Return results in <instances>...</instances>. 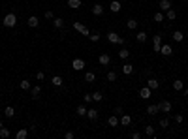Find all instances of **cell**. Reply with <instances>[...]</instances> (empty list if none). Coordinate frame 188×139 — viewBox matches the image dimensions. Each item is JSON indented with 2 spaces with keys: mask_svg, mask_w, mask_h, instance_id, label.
I'll list each match as a JSON object with an SVG mask.
<instances>
[{
  "mask_svg": "<svg viewBox=\"0 0 188 139\" xmlns=\"http://www.w3.org/2000/svg\"><path fill=\"white\" fill-rule=\"evenodd\" d=\"M119 120H121L122 126H130V124H132V117H130V115H126V113H122Z\"/></svg>",
  "mask_w": 188,
  "mask_h": 139,
  "instance_id": "obj_15",
  "label": "cell"
},
{
  "mask_svg": "<svg viewBox=\"0 0 188 139\" xmlns=\"http://www.w3.org/2000/svg\"><path fill=\"white\" fill-rule=\"evenodd\" d=\"M85 81H87V83H94V81H96V73H94V72H87V73H85Z\"/></svg>",
  "mask_w": 188,
  "mask_h": 139,
  "instance_id": "obj_31",
  "label": "cell"
},
{
  "mask_svg": "<svg viewBox=\"0 0 188 139\" xmlns=\"http://www.w3.org/2000/svg\"><path fill=\"white\" fill-rule=\"evenodd\" d=\"M30 94H32V98H34V100H38V98H40V94H41V87H40V85L32 87V88H30Z\"/></svg>",
  "mask_w": 188,
  "mask_h": 139,
  "instance_id": "obj_22",
  "label": "cell"
},
{
  "mask_svg": "<svg viewBox=\"0 0 188 139\" xmlns=\"http://www.w3.org/2000/svg\"><path fill=\"white\" fill-rule=\"evenodd\" d=\"M171 38L175 40L177 43H181V41H184V34L181 32V30H175V32H173V36H171Z\"/></svg>",
  "mask_w": 188,
  "mask_h": 139,
  "instance_id": "obj_27",
  "label": "cell"
},
{
  "mask_svg": "<svg viewBox=\"0 0 188 139\" xmlns=\"http://www.w3.org/2000/svg\"><path fill=\"white\" fill-rule=\"evenodd\" d=\"M156 113H160V105L158 103H152V105L147 107V115H156Z\"/></svg>",
  "mask_w": 188,
  "mask_h": 139,
  "instance_id": "obj_24",
  "label": "cell"
},
{
  "mask_svg": "<svg viewBox=\"0 0 188 139\" xmlns=\"http://www.w3.org/2000/svg\"><path fill=\"white\" fill-rule=\"evenodd\" d=\"M26 25H28L30 28H38V25H40V19H38L36 15H32V17H28V21H26Z\"/></svg>",
  "mask_w": 188,
  "mask_h": 139,
  "instance_id": "obj_12",
  "label": "cell"
},
{
  "mask_svg": "<svg viewBox=\"0 0 188 139\" xmlns=\"http://www.w3.org/2000/svg\"><path fill=\"white\" fill-rule=\"evenodd\" d=\"M64 137H66V139H73L75 135H73V132H66V134H64Z\"/></svg>",
  "mask_w": 188,
  "mask_h": 139,
  "instance_id": "obj_47",
  "label": "cell"
},
{
  "mask_svg": "<svg viewBox=\"0 0 188 139\" xmlns=\"http://www.w3.org/2000/svg\"><path fill=\"white\" fill-rule=\"evenodd\" d=\"M160 47H162V36H154V41H152V51L154 53H160Z\"/></svg>",
  "mask_w": 188,
  "mask_h": 139,
  "instance_id": "obj_6",
  "label": "cell"
},
{
  "mask_svg": "<svg viewBox=\"0 0 188 139\" xmlns=\"http://www.w3.org/2000/svg\"><path fill=\"white\" fill-rule=\"evenodd\" d=\"M2 23H4V26H6V28H13V26L17 25V15H15V13H8V15L4 17V21H2Z\"/></svg>",
  "mask_w": 188,
  "mask_h": 139,
  "instance_id": "obj_1",
  "label": "cell"
},
{
  "mask_svg": "<svg viewBox=\"0 0 188 139\" xmlns=\"http://www.w3.org/2000/svg\"><path fill=\"white\" fill-rule=\"evenodd\" d=\"M121 8H122V6H121L119 0H113V2H109V10L113 11V13H119V11H121Z\"/></svg>",
  "mask_w": 188,
  "mask_h": 139,
  "instance_id": "obj_11",
  "label": "cell"
},
{
  "mask_svg": "<svg viewBox=\"0 0 188 139\" xmlns=\"http://www.w3.org/2000/svg\"><path fill=\"white\" fill-rule=\"evenodd\" d=\"M119 38H121V36H119L117 32H109V34H107V40H109V43H115V45H117V43H119Z\"/></svg>",
  "mask_w": 188,
  "mask_h": 139,
  "instance_id": "obj_23",
  "label": "cell"
},
{
  "mask_svg": "<svg viewBox=\"0 0 188 139\" xmlns=\"http://www.w3.org/2000/svg\"><path fill=\"white\" fill-rule=\"evenodd\" d=\"M184 96H186V98H188V88H186V90H184Z\"/></svg>",
  "mask_w": 188,
  "mask_h": 139,
  "instance_id": "obj_49",
  "label": "cell"
},
{
  "mask_svg": "<svg viewBox=\"0 0 188 139\" xmlns=\"http://www.w3.org/2000/svg\"><path fill=\"white\" fill-rule=\"evenodd\" d=\"M73 28H75V30H77L79 34H83V36H87V38H88V34H90V30L87 28V26H85V25H81V23H79V21H73Z\"/></svg>",
  "mask_w": 188,
  "mask_h": 139,
  "instance_id": "obj_2",
  "label": "cell"
},
{
  "mask_svg": "<svg viewBox=\"0 0 188 139\" xmlns=\"http://www.w3.org/2000/svg\"><path fill=\"white\" fill-rule=\"evenodd\" d=\"M77 115H79V117H87V107H85V105H79V107H77Z\"/></svg>",
  "mask_w": 188,
  "mask_h": 139,
  "instance_id": "obj_39",
  "label": "cell"
},
{
  "mask_svg": "<svg viewBox=\"0 0 188 139\" xmlns=\"http://www.w3.org/2000/svg\"><path fill=\"white\" fill-rule=\"evenodd\" d=\"M28 132H30V130H26V128H19L17 134H15V137H17V139H26V137H28Z\"/></svg>",
  "mask_w": 188,
  "mask_h": 139,
  "instance_id": "obj_16",
  "label": "cell"
},
{
  "mask_svg": "<svg viewBox=\"0 0 188 139\" xmlns=\"http://www.w3.org/2000/svg\"><path fill=\"white\" fill-rule=\"evenodd\" d=\"M45 19H51V21H53V19H55V13H53L51 10H47V11H45Z\"/></svg>",
  "mask_w": 188,
  "mask_h": 139,
  "instance_id": "obj_43",
  "label": "cell"
},
{
  "mask_svg": "<svg viewBox=\"0 0 188 139\" xmlns=\"http://www.w3.org/2000/svg\"><path fill=\"white\" fill-rule=\"evenodd\" d=\"M122 113H124V109H122L121 105H119V107H115V115H122Z\"/></svg>",
  "mask_w": 188,
  "mask_h": 139,
  "instance_id": "obj_46",
  "label": "cell"
},
{
  "mask_svg": "<svg viewBox=\"0 0 188 139\" xmlns=\"http://www.w3.org/2000/svg\"><path fill=\"white\" fill-rule=\"evenodd\" d=\"M36 79H38V81H43V79H45V73H43V72H38V73H36Z\"/></svg>",
  "mask_w": 188,
  "mask_h": 139,
  "instance_id": "obj_44",
  "label": "cell"
},
{
  "mask_svg": "<svg viewBox=\"0 0 188 139\" xmlns=\"http://www.w3.org/2000/svg\"><path fill=\"white\" fill-rule=\"evenodd\" d=\"M4 115L8 117V119H13V117H15V109H13L11 105H6L4 107Z\"/></svg>",
  "mask_w": 188,
  "mask_h": 139,
  "instance_id": "obj_26",
  "label": "cell"
},
{
  "mask_svg": "<svg viewBox=\"0 0 188 139\" xmlns=\"http://www.w3.org/2000/svg\"><path fill=\"white\" fill-rule=\"evenodd\" d=\"M83 102H85V103H90V102H92V94H85V96H83Z\"/></svg>",
  "mask_w": 188,
  "mask_h": 139,
  "instance_id": "obj_42",
  "label": "cell"
},
{
  "mask_svg": "<svg viewBox=\"0 0 188 139\" xmlns=\"http://www.w3.org/2000/svg\"><path fill=\"white\" fill-rule=\"evenodd\" d=\"M130 57V51H126V49H121L119 51V58H122V60H126Z\"/></svg>",
  "mask_w": 188,
  "mask_h": 139,
  "instance_id": "obj_37",
  "label": "cell"
},
{
  "mask_svg": "<svg viewBox=\"0 0 188 139\" xmlns=\"http://www.w3.org/2000/svg\"><path fill=\"white\" fill-rule=\"evenodd\" d=\"M53 25H55V28H64V19L55 17V19H53Z\"/></svg>",
  "mask_w": 188,
  "mask_h": 139,
  "instance_id": "obj_30",
  "label": "cell"
},
{
  "mask_svg": "<svg viewBox=\"0 0 188 139\" xmlns=\"http://www.w3.org/2000/svg\"><path fill=\"white\" fill-rule=\"evenodd\" d=\"M181 2H186V0H181Z\"/></svg>",
  "mask_w": 188,
  "mask_h": 139,
  "instance_id": "obj_51",
  "label": "cell"
},
{
  "mask_svg": "<svg viewBox=\"0 0 188 139\" xmlns=\"http://www.w3.org/2000/svg\"><path fill=\"white\" fill-rule=\"evenodd\" d=\"M51 85L53 87H62V85H64V79H62L60 75H53V77H51Z\"/></svg>",
  "mask_w": 188,
  "mask_h": 139,
  "instance_id": "obj_13",
  "label": "cell"
},
{
  "mask_svg": "<svg viewBox=\"0 0 188 139\" xmlns=\"http://www.w3.org/2000/svg\"><path fill=\"white\" fill-rule=\"evenodd\" d=\"M183 120H184L183 115H175V122H177V124H183Z\"/></svg>",
  "mask_w": 188,
  "mask_h": 139,
  "instance_id": "obj_45",
  "label": "cell"
},
{
  "mask_svg": "<svg viewBox=\"0 0 188 139\" xmlns=\"http://www.w3.org/2000/svg\"><path fill=\"white\" fill-rule=\"evenodd\" d=\"M158 105H160V111H162V113H168L169 115V111H171V102L169 100H162Z\"/></svg>",
  "mask_w": 188,
  "mask_h": 139,
  "instance_id": "obj_5",
  "label": "cell"
},
{
  "mask_svg": "<svg viewBox=\"0 0 188 139\" xmlns=\"http://www.w3.org/2000/svg\"><path fill=\"white\" fill-rule=\"evenodd\" d=\"M164 15H166V19H168V21H175L177 19V11L175 10H168V11H164Z\"/></svg>",
  "mask_w": 188,
  "mask_h": 139,
  "instance_id": "obj_21",
  "label": "cell"
},
{
  "mask_svg": "<svg viewBox=\"0 0 188 139\" xmlns=\"http://www.w3.org/2000/svg\"><path fill=\"white\" fill-rule=\"evenodd\" d=\"M122 73L124 75H132L134 73V64H124L122 66Z\"/></svg>",
  "mask_w": 188,
  "mask_h": 139,
  "instance_id": "obj_28",
  "label": "cell"
},
{
  "mask_svg": "<svg viewBox=\"0 0 188 139\" xmlns=\"http://www.w3.org/2000/svg\"><path fill=\"white\" fill-rule=\"evenodd\" d=\"M126 26H128L130 30H136V28H137V21H136V19H128V21H126Z\"/></svg>",
  "mask_w": 188,
  "mask_h": 139,
  "instance_id": "obj_32",
  "label": "cell"
},
{
  "mask_svg": "<svg viewBox=\"0 0 188 139\" xmlns=\"http://www.w3.org/2000/svg\"><path fill=\"white\" fill-rule=\"evenodd\" d=\"M83 6L81 0H68V8H72V10H79Z\"/></svg>",
  "mask_w": 188,
  "mask_h": 139,
  "instance_id": "obj_20",
  "label": "cell"
},
{
  "mask_svg": "<svg viewBox=\"0 0 188 139\" xmlns=\"http://www.w3.org/2000/svg\"><path fill=\"white\" fill-rule=\"evenodd\" d=\"M107 81H109V83L117 81V72H113V70H109V72H107Z\"/></svg>",
  "mask_w": 188,
  "mask_h": 139,
  "instance_id": "obj_35",
  "label": "cell"
},
{
  "mask_svg": "<svg viewBox=\"0 0 188 139\" xmlns=\"http://www.w3.org/2000/svg\"><path fill=\"white\" fill-rule=\"evenodd\" d=\"M107 124H109V126H111V128H115V126H119V124H121V120H119V115H111V117H109V119H107Z\"/></svg>",
  "mask_w": 188,
  "mask_h": 139,
  "instance_id": "obj_10",
  "label": "cell"
},
{
  "mask_svg": "<svg viewBox=\"0 0 188 139\" xmlns=\"http://www.w3.org/2000/svg\"><path fill=\"white\" fill-rule=\"evenodd\" d=\"M166 19V15H164V11H154V21L156 23H162V21Z\"/></svg>",
  "mask_w": 188,
  "mask_h": 139,
  "instance_id": "obj_33",
  "label": "cell"
},
{
  "mask_svg": "<svg viewBox=\"0 0 188 139\" xmlns=\"http://www.w3.org/2000/svg\"><path fill=\"white\" fill-rule=\"evenodd\" d=\"M85 60H83V58H73L72 60V68L75 70V72H81V70H85Z\"/></svg>",
  "mask_w": 188,
  "mask_h": 139,
  "instance_id": "obj_3",
  "label": "cell"
},
{
  "mask_svg": "<svg viewBox=\"0 0 188 139\" xmlns=\"http://www.w3.org/2000/svg\"><path fill=\"white\" fill-rule=\"evenodd\" d=\"M10 135H11V134H10V130H8V128H4V126L0 128V137H2V139H8Z\"/></svg>",
  "mask_w": 188,
  "mask_h": 139,
  "instance_id": "obj_34",
  "label": "cell"
},
{
  "mask_svg": "<svg viewBox=\"0 0 188 139\" xmlns=\"http://www.w3.org/2000/svg\"><path fill=\"white\" fill-rule=\"evenodd\" d=\"M2 126H4V122H2V120H0V128H2Z\"/></svg>",
  "mask_w": 188,
  "mask_h": 139,
  "instance_id": "obj_50",
  "label": "cell"
},
{
  "mask_svg": "<svg viewBox=\"0 0 188 139\" xmlns=\"http://www.w3.org/2000/svg\"><path fill=\"white\" fill-rule=\"evenodd\" d=\"M132 137H134V139H139V137H141V134H139V132H132Z\"/></svg>",
  "mask_w": 188,
  "mask_h": 139,
  "instance_id": "obj_48",
  "label": "cell"
},
{
  "mask_svg": "<svg viewBox=\"0 0 188 139\" xmlns=\"http://www.w3.org/2000/svg\"><path fill=\"white\" fill-rule=\"evenodd\" d=\"M147 87H149L151 90H156V88L160 87V81H158V79H154V77H151V79L147 81Z\"/></svg>",
  "mask_w": 188,
  "mask_h": 139,
  "instance_id": "obj_18",
  "label": "cell"
},
{
  "mask_svg": "<svg viewBox=\"0 0 188 139\" xmlns=\"http://www.w3.org/2000/svg\"><path fill=\"white\" fill-rule=\"evenodd\" d=\"M98 62H100L102 66H109V64H111V57H109L107 53H102L100 57H98Z\"/></svg>",
  "mask_w": 188,
  "mask_h": 139,
  "instance_id": "obj_7",
  "label": "cell"
},
{
  "mask_svg": "<svg viewBox=\"0 0 188 139\" xmlns=\"http://www.w3.org/2000/svg\"><path fill=\"white\" fill-rule=\"evenodd\" d=\"M92 13H94V17H102L103 15V6L102 4H94L92 6Z\"/></svg>",
  "mask_w": 188,
  "mask_h": 139,
  "instance_id": "obj_9",
  "label": "cell"
},
{
  "mask_svg": "<svg viewBox=\"0 0 188 139\" xmlns=\"http://www.w3.org/2000/svg\"><path fill=\"white\" fill-rule=\"evenodd\" d=\"M88 40H90V41H98V40H100V34H98V32L88 34Z\"/></svg>",
  "mask_w": 188,
  "mask_h": 139,
  "instance_id": "obj_40",
  "label": "cell"
},
{
  "mask_svg": "<svg viewBox=\"0 0 188 139\" xmlns=\"http://www.w3.org/2000/svg\"><path fill=\"white\" fill-rule=\"evenodd\" d=\"M87 119L88 120H96V119H98V109H87Z\"/></svg>",
  "mask_w": 188,
  "mask_h": 139,
  "instance_id": "obj_14",
  "label": "cell"
},
{
  "mask_svg": "<svg viewBox=\"0 0 188 139\" xmlns=\"http://www.w3.org/2000/svg\"><path fill=\"white\" fill-rule=\"evenodd\" d=\"M158 8H160V11H168V10H171V2L169 0H160Z\"/></svg>",
  "mask_w": 188,
  "mask_h": 139,
  "instance_id": "obj_8",
  "label": "cell"
},
{
  "mask_svg": "<svg viewBox=\"0 0 188 139\" xmlns=\"http://www.w3.org/2000/svg\"><path fill=\"white\" fill-rule=\"evenodd\" d=\"M145 135H149V137L154 135V126H151V124H149V126H145Z\"/></svg>",
  "mask_w": 188,
  "mask_h": 139,
  "instance_id": "obj_36",
  "label": "cell"
},
{
  "mask_svg": "<svg viewBox=\"0 0 188 139\" xmlns=\"http://www.w3.org/2000/svg\"><path fill=\"white\" fill-rule=\"evenodd\" d=\"M102 100H103L102 92H92V102H102Z\"/></svg>",
  "mask_w": 188,
  "mask_h": 139,
  "instance_id": "obj_38",
  "label": "cell"
},
{
  "mask_svg": "<svg viewBox=\"0 0 188 139\" xmlns=\"http://www.w3.org/2000/svg\"><path fill=\"white\" fill-rule=\"evenodd\" d=\"M19 88L21 90H30L32 88V83L28 79H23V81H19Z\"/></svg>",
  "mask_w": 188,
  "mask_h": 139,
  "instance_id": "obj_19",
  "label": "cell"
},
{
  "mask_svg": "<svg viewBox=\"0 0 188 139\" xmlns=\"http://www.w3.org/2000/svg\"><path fill=\"white\" fill-rule=\"evenodd\" d=\"M136 41H137V43H145V41H147V32H137L136 34Z\"/></svg>",
  "mask_w": 188,
  "mask_h": 139,
  "instance_id": "obj_25",
  "label": "cell"
},
{
  "mask_svg": "<svg viewBox=\"0 0 188 139\" xmlns=\"http://www.w3.org/2000/svg\"><path fill=\"white\" fill-rule=\"evenodd\" d=\"M184 88V81L183 79H175L173 81V90H183Z\"/></svg>",
  "mask_w": 188,
  "mask_h": 139,
  "instance_id": "obj_29",
  "label": "cell"
},
{
  "mask_svg": "<svg viewBox=\"0 0 188 139\" xmlns=\"http://www.w3.org/2000/svg\"><path fill=\"white\" fill-rule=\"evenodd\" d=\"M160 55H164V57H171L173 49H171L169 45H162V47H160Z\"/></svg>",
  "mask_w": 188,
  "mask_h": 139,
  "instance_id": "obj_17",
  "label": "cell"
},
{
  "mask_svg": "<svg viewBox=\"0 0 188 139\" xmlns=\"http://www.w3.org/2000/svg\"><path fill=\"white\" fill-rule=\"evenodd\" d=\"M152 96V90L149 88V87H143V88H139V98L141 100H149Z\"/></svg>",
  "mask_w": 188,
  "mask_h": 139,
  "instance_id": "obj_4",
  "label": "cell"
},
{
  "mask_svg": "<svg viewBox=\"0 0 188 139\" xmlns=\"http://www.w3.org/2000/svg\"><path fill=\"white\" fill-rule=\"evenodd\" d=\"M160 126H162V128H168V126H169V119H162V120H160Z\"/></svg>",
  "mask_w": 188,
  "mask_h": 139,
  "instance_id": "obj_41",
  "label": "cell"
}]
</instances>
